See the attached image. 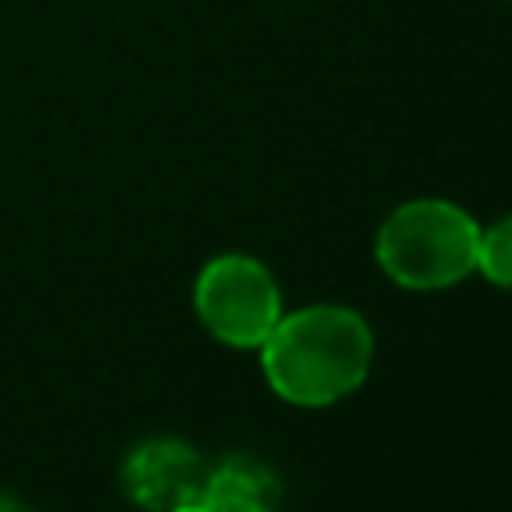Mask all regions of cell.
<instances>
[{"label":"cell","instance_id":"cell-1","mask_svg":"<svg viewBox=\"0 0 512 512\" xmlns=\"http://www.w3.org/2000/svg\"><path fill=\"white\" fill-rule=\"evenodd\" d=\"M256 352L264 380L280 400L296 408H324L368 380L372 328L348 304H304L280 312Z\"/></svg>","mask_w":512,"mask_h":512},{"label":"cell","instance_id":"cell-2","mask_svg":"<svg viewBox=\"0 0 512 512\" xmlns=\"http://www.w3.org/2000/svg\"><path fill=\"white\" fill-rule=\"evenodd\" d=\"M480 224L452 200L416 196L396 204L376 228L380 272L408 292H440L476 272Z\"/></svg>","mask_w":512,"mask_h":512},{"label":"cell","instance_id":"cell-3","mask_svg":"<svg viewBox=\"0 0 512 512\" xmlns=\"http://www.w3.org/2000/svg\"><path fill=\"white\" fill-rule=\"evenodd\" d=\"M192 304L200 324L228 348H260L284 312L276 276L248 252L212 256L192 284Z\"/></svg>","mask_w":512,"mask_h":512},{"label":"cell","instance_id":"cell-4","mask_svg":"<svg viewBox=\"0 0 512 512\" xmlns=\"http://www.w3.org/2000/svg\"><path fill=\"white\" fill-rule=\"evenodd\" d=\"M208 464L200 452L176 436H148L132 444L120 460V488L144 512H168L200 496Z\"/></svg>","mask_w":512,"mask_h":512},{"label":"cell","instance_id":"cell-5","mask_svg":"<svg viewBox=\"0 0 512 512\" xmlns=\"http://www.w3.org/2000/svg\"><path fill=\"white\" fill-rule=\"evenodd\" d=\"M196 500L208 512H280L284 488H280V476L264 460L236 452L204 472Z\"/></svg>","mask_w":512,"mask_h":512},{"label":"cell","instance_id":"cell-6","mask_svg":"<svg viewBox=\"0 0 512 512\" xmlns=\"http://www.w3.org/2000/svg\"><path fill=\"white\" fill-rule=\"evenodd\" d=\"M476 272L492 284L512 292V216L492 220L480 228V248H476Z\"/></svg>","mask_w":512,"mask_h":512},{"label":"cell","instance_id":"cell-7","mask_svg":"<svg viewBox=\"0 0 512 512\" xmlns=\"http://www.w3.org/2000/svg\"><path fill=\"white\" fill-rule=\"evenodd\" d=\"M0 512H32L24 500H16V496H0Z\"/></svg>","mask_w":512,"mask_h":512},{"label":"cell","instance_id":"cell-8","mask_svg":"<svg viewBox=\"0 0 512 512\" xmlns=\"http://www.w3.org/2000/svg\"><path fill=\"white\" fill-rule=\"evenodd\" d=\"M168 512H208L200 500H192V504H180V508H168Z\"/></svg>","mask_w":512,"mask_h":512}]
</instances>
